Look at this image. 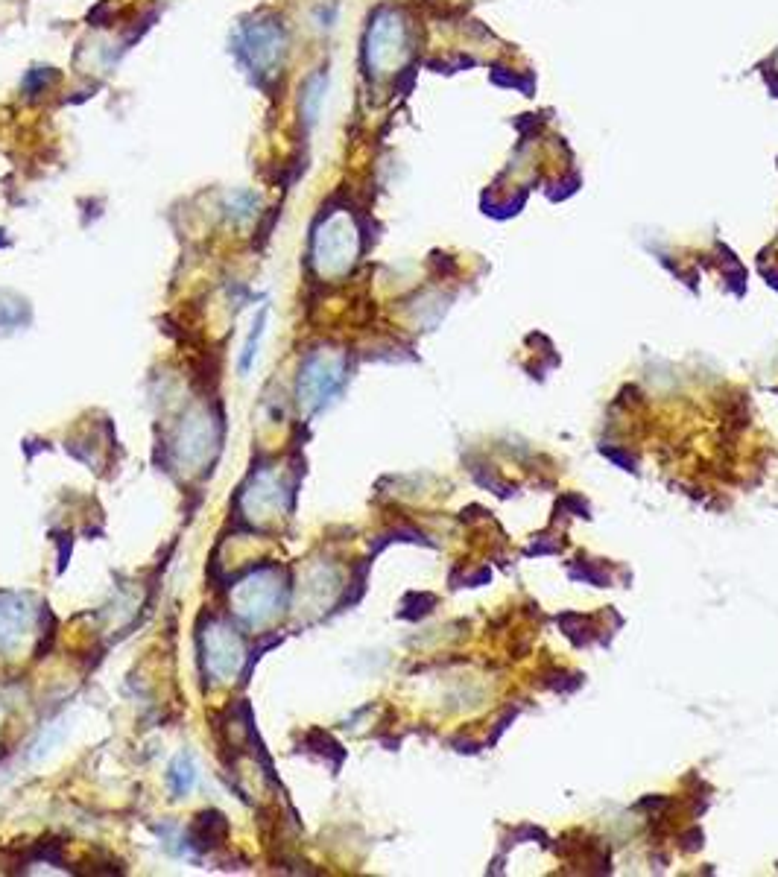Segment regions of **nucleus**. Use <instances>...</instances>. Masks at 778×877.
I'll list each match as a JSON object with an SVG mask.
<instances>
[{
    "label": "nucleus",
    "mask_w": 778,
    "mask_h": 877,
    "mask_svg": "<svg viewBox=\"0 0 778 877\" xmlns=\"http://www.w3.org/2000/svg\"><path fill=\"white\" fill-rule=\"evenodd\" d=\"M205 661H208V667L217 673V676H223V679H229L237 673V667H240V661H243V649H240V641L232 635V629H226V626H214L211 632H208V647H205Z\"/></svg>",
    "instance_id": "nucleus-1"
},
{
    "label": "nucleus",
    "mask_w": 778,
    "mask_h": 877,
    "mask_svg": "<svg viewBox=\"0 0 778 877\" xmlns=\"http://www.w3.org/2000/svg\"><path fill=\"white\" fill-rule=\"evenodd\" d=\"M30 620H33V611L18 597H3L0 600V647H9L18 638H24L30 629Z\"/></svg>",
    "instance_id": "nucleus-2"
},
{
    "label": "nucleus",
    "mask_w": 778,
    "mask_h": 877,
    "mask_svg": "<svg viewBox=\"0 0 778 877\" xmlns=\"http://www.w3.org/2000/svg\"><path fill=\"white\" fill-rule=\"evenodd\" d=\"M334 383H337V375L331 372V366L322 360H311L305 375L299 378V395H305L308 404H316L334 389Z\"/></svg>",
    "instance_id": "nucleus-3"
},
{
    "label": "nucleus",
    "mask_w": 778,
    "mask_h": 877,
    "mask_svg": "<svg viewBox=\"0 0 778 877\" xmlns=\"http://www.w3.org/2000/svg\"><path fill=\"white\" fill-rule=\"evenodd\" d=\"M167 781H170V790L176 793V796H188L191 793V787H194L196 781V766L194 761L188 758V755H179L173 766H170V775H167Z\"/></svg>",
    "instance_id": "nucleus-4"
},
{
    "label": "nucleus",
    "mask_w": 778,
    "mask_h": 877,
    "mask_svg": "<svg viewBox=\"0 0 778 877\" xmlns=\"http://www.w3.org/2000/svg\"><path fill=\"white\" fill-rule=\"evenodd\" d=\"M264 334V316L258 319V325H255V331H252V337H249V343L243 348V360H240V369L246 372L249 369V363H252V357H255V345H258V337Z\"/></svg>",
    "instance_id": "nucleus-5"
}]
</instances>
